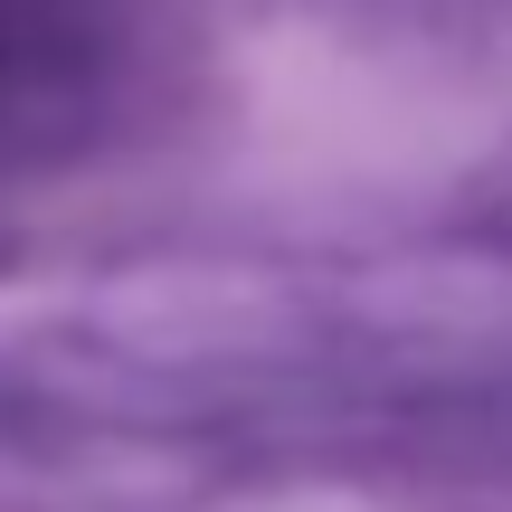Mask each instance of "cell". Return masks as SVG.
I'll list each match as a JSON object with an SVG mask.
<instances>
[{
    "label": "cell",
    "mask_w": 512,
    "mask_h": 512,
    "mask_svg": "<svg viewBox=\"0 0 512 512\" xmlns=\"http://www.w3.org/2000/svg\"><path fill=\"white\" fill-rule=\"evenodd\" d=\"M105 19L86 0H0V152L67 143L105 95Z\"/></svg>",
    "instance_id": "cell-1"
}]
</instances>
